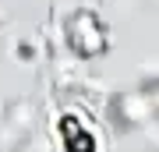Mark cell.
<instances>
[{
    "label": "cell",
    "instance_id": "cell-1",
    "mask_svg": "<svg viewBox=\"0 0 159 152\" xmlns=\"http://www.w3.org/2000/svg\"><path fill=\"white\" fill-rule=\"evenodd\" d=\"M67 35H71V50L81 57H96L106 50V25L92 11H74L67 21Z\"/></svg>",
    "mask_w": 159,
    "mask_h": 152
},
{
    "label": "cell",
    "instance_id": "cell-2",
    "mask_svg": "<svg viewBox=\"0 0 159 152\" xmlns=\"http://www.w3.org/2000/svg\"><path fill=\"white\" fill-rule=\"evenodd\" d=\"M64 135H67V149H74V152H92V149H96V138H92V131L78 127L74 120L64 127Z\"/></svg>",
    "mask_w": 159,
    "mask_h": 152
},
{
    "label": "cell",
    "instance_id": "cell-3",
    "mask_svg": "<svg viewBox=\"0 0 159 152\" xmlns=\"http://www.w3.org/2000/svg\"><path fill=\"white\" fill-rule=\"evenodd\" d=\"M138 96H142L145 117L148 120H159V81H145L142 89H138Z\"/></svg>",
    "mask_w": 159,
    "mask_h": 152
}]
</instances>
